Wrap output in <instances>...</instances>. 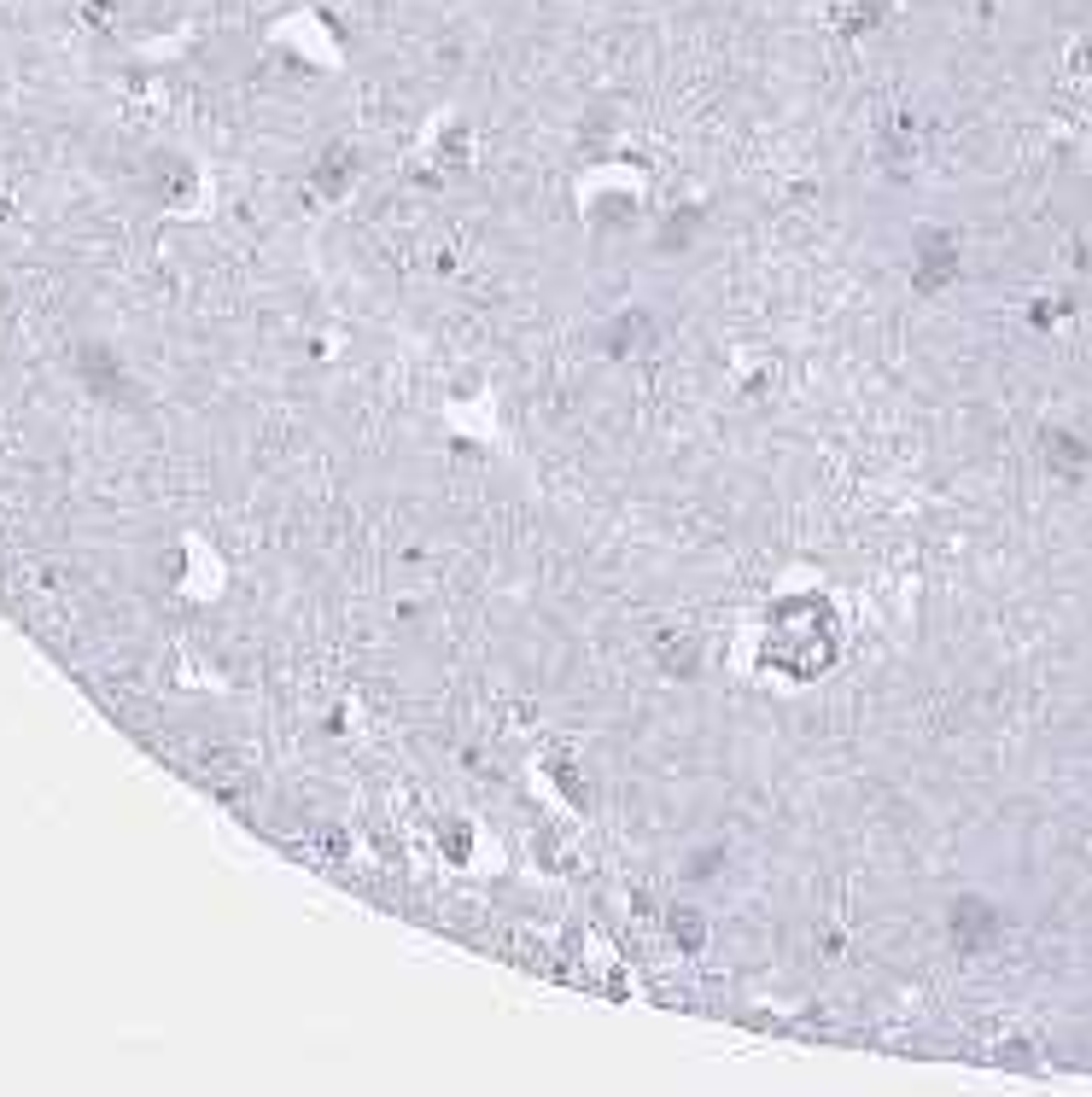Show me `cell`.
I'll return each instance as SVG.
<instances>
[{
	"instance_id": "cell-1",
	"label": "cell",
	"mask_w": 1092,
	"mask_h": 1097,
	"mask_svg": "<svg viewBox=\"0 0 1092 1097\" xmlns=\"http://www.w3.org/2000/svg\"><path fill=\"white\" fill-rule=\"evenodd\" d=\"M649 339H655V333H649V316H643V310H637V316L625 310V316L614 322V333H608V357H643Z\"/></svg>"
},
{
	"instance_id": "cell-3",
	"label": "cell",
	"mask_w": 1092,
	"mask_h": 1097,
	"mask_svg": "<svg viewBox=\"0 0 1092 1097\" xmlns=\"http://www.w3.org/2000/svg\"><path fill=\"white\" fill-rule=\"evenodd\" d=\"M719 864H725V847H707V852H696V858L684 864V882H713Z\"/></svg>"
},
{
	"instance_id": "cell-2",
	"label": "cell",
	"mask_w": 1092,
	"mask_h": 1097,
	"mask_svg": "<svg viewBox=\"0 0 1092 1097\" xmlns=\"http://www.w3.org/2000/svg\"><path fill=\"white\" fill-rule=\"evenodd\" d=\"M666 928H672L678 946H690V952L701 946V911H696V905H672V923H666Z\"/></svg>"
}]
</instances>
